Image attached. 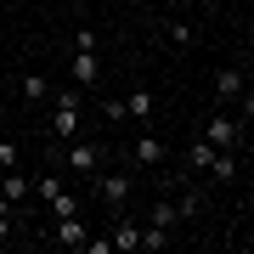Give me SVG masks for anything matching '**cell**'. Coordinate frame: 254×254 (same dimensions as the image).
Segmentation results:
<instances>
[{
	"mask_svg": "<svg viewBox=\"0 0 254 254\" xmlns=\"http://www.w3.org/2000/svg\"><path fill=\"white\" fill-rule=\"evenodd\" d=\"M198 136H203L209 147H226V153H237V147H243V125H237V119H226V113H215V119L198 130Z\"/></svg>",
	"mask_w": 254,
	"mask_h": 254,
	"instance_id": "obj_1",
	"label": "cell"
},
{
	"mask_svg": "<svg viewBox=\"0 0 254 254\" xmlns=\"http://www.w3.org/2000/svg\"><path fill=\"white\" fill-rule=\"evenodd\" d=\"M51 136L57 141L79 136V91H63V102H57V113H51Z\"/></svg>",
	"mask_w": 254,
	"mask_h": 254,
	"instance_id": "obj_2",
	"label": "cell"
},
{
	"mask_svg": "<svg viewBox=\"0 0 254 254\" xmlns=\"http://www.w3.org/2000/svg\"><path fill=\"white\" fill-rule=\"evenodd\" d=\"M68 79H73V91L96 85V79H102V63H96V51H73V57H68Z\"/></svg>",
	"mask_w": 254,
	"mask_h": 254,
	"instance_id": "obj_3",
	"label": "cell"
},
{
	"mask_svg": "<svg viewBox=\"0 0 254 254\" xmlns=\"http://www.w3.org/2000/svg\"><path fill=\"white\" fill-rule=\"evenodd\" d=\"M68 170H73V175H96V170H102V147H91V141L73 136V141H68Z\"/></svg>",
	"mask_w": 254,
	"mask_h": 254,
	"instance_id": "obj_4",
	"label": "cell"
},
{
	"mask_svg": "<svg viewBox=\"0 0 254 254\" xmlns=\"http://www.w3.org/2000/svg\"><path fill=\"white\" fill-rule=\"evenodd\" d=\"M130 158H136L141 170H158V164H164V141L147 130V136H136V141H130Z\"/></svg>",
	"mask_w": 254,
	"mask_h": 254,
	"instance_id": "obj_5",
	"label": "cell"
},
{
	"mask_svg": "<svg viewBox=\"0 0 254 254\" xmlns=\"http://www.w3.org/2000/svg\"><path fill=\"white\" fill-rule=\"evenodd\" d=\"M108 237H113V249H119V254H136V249H141V220H130V215H125V220H113V232H108Z\"/></svg>",
	"mask_w": 254,
	"mask_h": 254,
	"instance_id": "obj_6",
	"label": "cell"
},
{
	"mask_svg": "<svg viewBox=\"0 0 254 254\" xmlns=\"http://www.w3.org/2000/svg\"><path fill=\"white\" fill-rule=\"evenodd\" d=\"M102 203H108V209H125V198H130V192H136V187H130V175H102Z\"/></svg>",
	"mask_w": 254,
	"mask_h": 254,
	"instance_id": "obj_7",
	"label": "cell"
},
{
	"mask_svg": "<svg viewBox=\"0 0 254 254\" xmlns=\"http://www.w3.org/2000/svg\"><path fill=\"white\" fill-rule=\"evenodd\" d=\"M153 108H158L153 91H130L125 96V119H136V125H153Z\"/></svg>",
	"mask_w": 254,
	"mask_h": 254,
	"instance_id": "obj_8",
	"label": "cell"
},
{
	"mask_svg": "<svg viewBox=\"0 0 254 254\" xmlns=\"http://www.w3.org/2000/svg\"><path fill=\"white\" fill-rule=\"evenodd\" d=\"M147 220H153V226H164V232H175V226H181V209H175V198H153Z\"/></svg>",
	"mask_w": 254,
	"mask_h": 254,
	"instance_id": "obj_9",
	"label": "cell"
},
{
	"mask_svg": "<svg viewBox=\"0 0 254 254\" xmlns=\"http://www.w3.org/2000/svg\"><path fill=\"white\" fill-rule=\"evenodd\" d=\"M215 96L220 102H237V96H243V68H220L215 73Z\"/></svg>",
	"mask_w": 254,
	"mask_h": 254,
	"instance_id": "obj_10",
	"label": "cell"
},
{
	"mask_svg": "<svg viewBox=\"0 0 254 254\" xmlns=\"http://www.w3.org/2000/svg\"><path fill=\"white\" fill-rule=\"evenodd\" d=\"M85 237H91V232H85L79 215H63V220H57V243H63V249H79Z\"/></svg>",
	"mask_w": 254,
	"mask_h": 254,
	"instance_id": "obj_11",
	"label": "cell"
},
{
	"mask_svg": "<svg viewBox=\"0 0 254 254\" xmlns=\"http://www.w3.org/2000/svg\"><path fill=\"white\" fill-rule=\"evenodd\" d=\"M0 198L23 203V198H28V175H23V170H6V175H0Z\"/></svg>",
	"mask_w": 254,
	"mask_h": 254,
	"instance_id": "obj_12",
	"label": "cell"
},
{
	"mask_svg": "<svg viewBox=\"0 0 254 254\" xmlns=\"http://www.w3.org/2000/svg\"><path fill=\"white\" fill-rule=\"evenodd\" d=\"M209 158H215V147H209L203 136H192V147H187V164H192V175H198V170H209Z\"/></svg>",
	"mask_w": 254,
	"mask_h": 254,
	"instance_id": "obj_13",
	"label": "cell"
},
{
	"mask_svg": "<svg viewBox=\"0 0 254 254\" xmlns=\"http://www.w3.org/2000/svg\"><path fill=\"white\" fill-rule=\"evenodd\" d=\"M23 96L28 102H46L51 96V79H46V73H23Z\"/></svg>",
	"mask_w": 254,
	"mask_h": 254,
	"instance_id": "obj_14",
	"label": "cell"
},
{
	"mask_svg": "<svg viewBox=\"0 0 254 254\" xmlns=\"http://www.w3.org/2000/svg\"><path fill=\"white\" fill-rule=\"evenodd\" d=\"M175 209H181V220H198V209H203V192H187V198H175Z\"/></svg>",
	"mask_w": 254,
	"mask_h": 254,
	"instance_id": "obj_15",
	"label": "cell"
},
{
	"mask_svg": "<svg viewBox=\"0 0 254 254\" xmlns=\"http://www.w3.org/2000/svg\"><path fill=\"white\" fill-rule=\"evenodd\" d=\"M79 249H85V254H113V237H85Z\"/></svg>",
	"mask_w": 254,
	"mask_h": 254,
	"instance_id": "obj_16",
	"label": "cell"
},
{
	"mask_svg": "<svg viewBox=\"0 0 254 254\" xmlns=\"http://www.w3.org/2000/svg\"><path fill=\"white\" fill-rule=\"evenodd\" d=\"M0 170H17V147L11 141H0Z\"/></svg>",
	"mask_w": 254,
	"mask_h": 254,
	"instance_id": "obj_17",
	"label": "cell"
},
{
	"mask_svg": "<svg viewBox=\"0 0 254 254\" xmlns=\"http://www.w3.org/2000/svg\"><path fill=\"white\" fill-rule=\"evenodd\" d=\"M11 237H17V226H11V215H0V249H6Z\"/></svg>",
	"mask_w": 254,
	"mask_h": 254,
	"instance_id": "obj_18",
	"label": "cell"
}]
</instances>
